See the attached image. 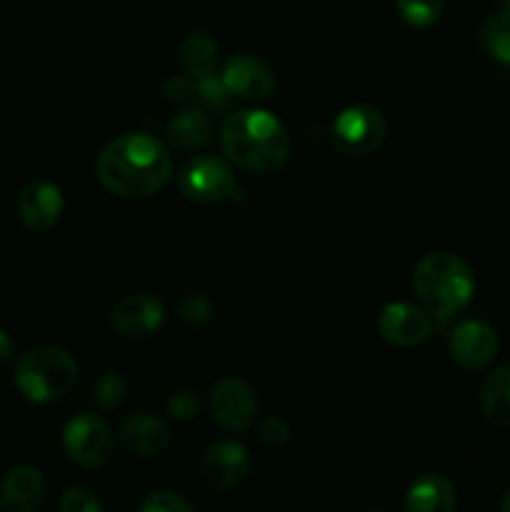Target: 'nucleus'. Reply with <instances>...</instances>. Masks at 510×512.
Instances as JSON below:
<instances>
[{"label": "nucleus", "instance_id": "2eb2a0df", "mask_svg": "<svg viewBox=\"0 0 510 512\" xmlns=\"http://www.w3.org/2000/svg\"><path fill=\"white\" fill-rule=\"evenodd\" d=\"M48 498V483L33 465H15L0 483V508L8 512H38Z\"/></svg>", "mask_w": 510, "mask_h": 512}, {"label": "nucleus", "instance_id": "a878e982", "mask_svg": "<svg viewBox=\"0 0 510 512\" xmlns=\"http://www.w3.org/2000/svg\"><path fill=\"white\" fill-rule=\"evenodd\" d=\"M178 315L183 323L198 328V325H205L210 318H213V308H210V300L205 298L203 293H190L180 300Z\"/></svg>", "mask_w": 510, "mask_h": 512}, {"label": "nucleus", "instance_id": "393cba45", "mask_svg": "<svg viewBox=\"0 0 510 512\" xmlns=\"http://www.w3.org/2000/svg\"><path fill=\"white\" fill-rule=\"evenodd\" d=\"M58 508L63 512H100L103 510V503H100V498L90 488L73 485V488H68L63 493Z\"/></svg>", "mask_w": 510, "mask_h": 512}, {"label": "nucleus", "instance_id": "f3484780", "mask_svg": "<svg viewBox=\"0 0 510 512\" xmlns=\"http://www.w3.org/2000/svg\"><path fill=\"white\" fill-rule=\"evenodd\" d=\"M458 505L453 483L443 475H423L405 493V510L413 512H450Z\"/></svg>", "mask_w": 510, "mask_h": 512}, {"label": "nucleus", "instance_id": "9d476101", "mask_svg": "<svg viewBox=\"0 0 510 512\" xmlns=\"http://www.w3.org/2000/svg\"><path fill=\"white\" fill-rule=\"evenodd\" d=\"M448 353L463 370H480L498 353V333L485 320H465L448 338Z\"/></svg>", "mask_w": 510, "mask_h": 512}, {"label": "nucleus", "instance_id": "c85d7f7f", "mask_svg": "<svg viewBox=\"0 0 510 512\" xmlns=\"http://www.w3.org/2000/svg\"><path fill=\"white\" fill-rule=\"evenodd\" d=\"M258 438H260V443L268 445V448H280V445L288 443V438H290L288 423L280 418H275V415L273 418H265L263 423L258 425Z\"/></svg>", "mask_w": 510, "mask_h": 512}, {"label": "nucleus", "instance_id": "7ed1b4c3", "mask_svg": "<svg viewBox=\"0 0 510 512\" xmlns=\"http://www.w3.org/2000/svg\"><path fill=\"white\" fill-rule=\"evenodd\" d=\"M413 290L430 318L445 323L470 305L475 295V275L463 258L435 250L415 265Z\"/></svg>", "mask_w": 510, "mask_h": 512}, {"label": "nucleus", "instance_id": "a211bd4d", "mask_svg": "<svg viewBox=\"0 0 510 512\" xmlns=\"http://www.w3.org/2000/svg\"><path fill=\"white\" fill-rule=\"evenodd\" d=\"M480 413L498 428L510 425V365L493 370L480 388Z\"/></svg>", "mask_w": 510, "mask_h": 512}, {"label": "nucleus", "instance_id": "412c9836", "mask_svg": "<svg viewBox=\"0 0 510 512\" xmlns=\"http://www.w3.org/2000/svg\"><path fill=\"white\" fill-rule=\"evenodd\" d=\"M483 43L498 63L510 65V13L498 8L483 25Z\"/></svg>", "mask_w": 510, "mask_h": 512}, {"label": "nucleus", "instance_id": "f03ea898", "mask_svg": "<svg viewBox=\"0 0 510 512\" xmlns=\"http://www.w3.org/2000/svg\"><path fill=\"white\" fill-rule=\"evenodd\" d=\"M220 148L238 168L250 173H278L290 158V135L268 110L243 108L220 125Z\"/></svg>", "mask_w": 510, "mask_h": 512}, {"label": "nucleus", "instance_id": "6ab92c4d", "mask_svg": "<svg viewBox=\"0 0 510 512\" xmlns=\"http://www.w3.org/2000/svg\"><path fill=\"white\" fill-rule=\"evenodd\" d=\"M178 60L193 80L208 78L218 68V43L208 33H190L180 43Z\"/></svg>", "mask_w": 510, "mask_h": 512}, {"label": "nucleus", "instance_id": "5701e85b", "mask_svg": "<svg viewBox=\"0 0 510 512\" xmlns=\"http://www.w3.org/2000/svg\"><path fill=\"white\" fill-rule=\"evenodd\" d=\"M125 395H128V383H125L123 375H120V373H113V370H108V373H103L98 380H95L93 400L103 410L120 408V405H123V400H125Z\"/></svg>", "mask_w": 510, "mask_h": 512}, {"label": "nucleus", "instance_id": "aec40b11", "mask_svg": "<svg viewBox=\"0 0 510 512\" xmlns=\"http://www.w3.org/2000/svg\"><path fill=\"white\" fill-rule=\"evenodd\" d=\"M168 140L178 150H195L210 140V118L200 108H185L168 123Z\"/></svg>", "mask_w": 510, "mask_h": 512}, {"label": "nucleus", "instance_id": "c756f323", "mask_svg": "<svg viewBox=\"0 0 510 512\" xmlns=\"http://www.w3.org/2000/svg\"><path fill=\"white\" fill-rule=\"evenodd\" d=\"M163 93H165V100H170V103H188V100L195 98V80L190 78H170L165 80L163 85Z\"/></svg>", "mask_w": 510, "mask_h": 512}, {"label": "nucleus", "instance_id": "2f4dec72", "mask_svg": "<svg viewBox=\"0 0 510 512\" xmlns=\"http://www.w3.org/2000/svg\"><path fill=\"white\" fill-rule=\"evenodd\" d=\"M500 510L510 512V488L505 490V493H503V498H500Z\"/></svg>", "mask_w": 510, "mask_h": 512}, {"label": "nucleus", "instance_id": "f8f14e48", "mask_svg": "<svg viewBox=\"0 0 510 512\" xmlns=\"http://www.w3.org/2000/svg\"><path fill=\"white\" fill-rule=\"evenodd\" d=\"M378 333L395 348H413L433 333V318L423 305L390 303L380 310Z\"/></svg>", "mask_w": 510, "mask_h": 512}, {"label": "nucleus", "instance_id": "473e14b6", "mask_svg": "<svg viewBox=\"0 0 510 512\" xmlns=\"http://www.w3.org/2000/svg\"><path fill=\"white\" fill-rule=\"evenodd\" d=\"M500 8L508 10V13H510V0H503V5H500Z\"/></svg>", "mask_w": 510, "mask_h": 512}, {"label": "nucleus", "instance_id": "bb28decb", "mask_svg": "<svg viewBox=\"0 0 510 512\" xmlns=\"http://www.w3.org/2000/svg\"><path fill=\"white\" fill-rule=\"evenodd\" d=\"M143 512H190L193 505L183 498V495L173 493V490H155L148 493V498L140 503Z\"/></svg>", "mask_w": 510, "mask_h": 512}, {"label": "nucleus", "instance_id": "f257e3e1", "mask_svg": "<svg viewBox=\"0 0 510 512\" xmlns=\"http://www.w3.org/2000/svg\"><path fill=\"white\" fill-rule=\"evenodd\" d=\"M100 185L120 198H148L173 178V158L155 135L125 133L110 140L98 155Z\"/></svg>", "mask_w": 510, "mask_h": 512}, {"label": "nucleus", "instance_id": "9b49d317", "mask_svg": "<svg viewBox=\"0 0 510 512\" xmlns=\"http://www.w3.org/2000/svg\"><path fill=\"white\" fill-rule=\"evenodd\" d=\"M250 473V455L235 440H218L210 445L200 463V475L205 485L218 493H228L235 485L243 483Z\"/></svg>", "mask_w": 510, "mask_h": 512}, {"label": "nucleus", "instance_id": "ddd939ff", "mask_svg": "<svg viewBox=\"0 0 510 512\" xmlns=\"http://www.w3.org/2000/svg\"><path fill=\"white\" fill-rule=\"evenodd\" d=\"M165 310L150 293H128L110 310V323L123 338H148L163 325Z\"/></svg>", "mask_w": 510, "mask_h": 512}, {"label": "nucleus", "instance_id": "0eeeda50", "mask_svg": "<svg viewBox=\"0 0 510 512\" xmlns=\"http://www.w3.org/2000/svg\"><path fill=\"white\" fill-rule=\"evenodd\" d=\"M178 188L193 203H220L238 193V183L225 160L215 155H195L180 168Z\"/></svg>", "mask_w": 510, "mask_h": 512}, {"label": "nucleus", "instance_id": "b1692460", "mask_svg": "<svg viewBox=\"0 0 510 512\" xmlns=\"http://www.w3.org/2000/svg\"><path fill=\"white\" fill-rule=\"evenodd\" d=\"M195 98L203 100L205 108L210 110H223L230 103V90L225 88V83L220 80V75H208V78L195 80Z\"/></svg>", "mask_w": 510, "mask_h": 512}, {"label": "nucleus", "instance_id": "7c9ffc66", "mask_svg": "<svg viewBox=\"0 0 510 512\" xmlns=\"http://www.w3.org/2000/svg\"><path fill=\"white\" fill-rule=\"evenodd\" d=\"M13 353H15V340L0 328V365L8 363V360L13 358Z\"/></svg>", "mask_w": 510, "mask_h": 512}, {"label": "nucleus", "instance_id": "423d86ee", "mask_svg": "<svg viewBox=\"0 0 510 512\" xmlns=\"http://www.w3.org/2000/svg\"><path fill=\"white\" fill-rule=\"evenodd\" d=\"M385 133H388L385 115L373 105H350L333 120L335 148L350 158L375 153L383 145Z\"/></svg>", "mask_w": 510, "mask_h": 512}, {"label": "nucleus", "instance_id": "cd10ccee", "mask_svg": "<svg viewBox=\"0 0 510 512\" xmlns=\"http://www.w3.org/2000/svg\"><path fill=\"white\" fill-rule=\"evenodd\" d=\"M200 410V400L193 390H175L168 398V413L175 420H193Z\"/></svg>", "mask_w": 510, "mask_h": 512}, {"label": "nucleus", "instance_id": "20e7f679", "mask_svg": "<svg viewBox=\"0 0 510 512\" xmlns=\"http://www.w3.org/2000/svg\"><path fill=\"white\" fill-rule=\"evenodd\" d=\"M15 388L30 403H53L65 398L78 383V363L58 345H35L15 363Z\"/></svg>", "mask_w": 510, "mask_h": 512}, {"label": "nucleus", "instance_id": "1a4fd4ad", "mask_svg": "<svg viewBox=\"0 0 510 512\" xmlns=\"http://www.w3.org/2000/svg\"><path fill=\"white\" fill-rule=\"evenodd\" d=\"M220 80H223L233 98L243 100L270 98L275 93V85H278L270 65L248 53H238L225 60L223 70H220Z\"/></svg>", "mask_w": 510, "mask_h": 512}, {"label": "nucleus", "instance_id": "39448f33", "mask_svg": "<svg viewBox=\"0 0 510 512\" xmlns=\"http://www.w3.org/2000/svg\"><path fill=\"white\" fill-rule=\"evenodd\" d=\"M113 430L100 415L80 413L63 428V448L75 465L98 470L113 458Z\"/></svg>", "mask_w": 510, "mask_h": 512}, {"label": "nucleus", "instance_id": "6e6552de", "mask_svg": "<svg viewBox=\"0 0 510 512\" xmlns=\"http://www.w3.org/2000/svg\"><path fill=\"white\" fill-rule=\"evenodd\" d=\"M210 408L220 428L228 433H248L258 418V398L240 378H223L210 393Z\"/></svg>", "mask_w": 510, "mask_h": 512}, {"label": "nucleus", "instance_id": "dca6fc26", "mask_svg": "<svg viewBox=\"0 0 510 512\" xmlns=\"http://www.w3.org/2000/svg\"><path fill=\"white\" fill-rule=\"evenodd\" d=\"M120 445L125 453L135 455V458H155V455L165 453L170 445V430L160 418L148 413H135L120 425Z\"/></svg>", "mask_w": 510, "mask_h": 512}, {"label": "nucleus", "instance_id": "4468645a", "mask_svg": "<svg viewBox=\"0 0 510 512\" xmlns=\"http://www.w3.org/2000/svg\"><path fill=\"white\" fill-rule=\"evenodd\" d=\"M65 208L63 193L55 183L48 180H33L25 185L18 195V218L25 228L35 233H45L60 220Z\"/></svg>", "mask_w": 510, "mask_h": 512}, {"label": "nucleus", "instance_id": "4be33fe9", "mask_svg": "<svg viewBox=\"0 0 510 512\" xmlns=\"http://www.w3.org/2000/svg\"><path fill=\"white\" fill-rule=\"evenodd\" d=\"M395 8L410 28H430L443 15L445 0H395Z\"/></svg>", "mask_w": 510, "mask_h": 512}]
</instances>
